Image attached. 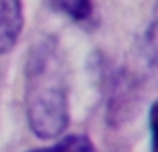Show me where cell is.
Segmentation results:
<instances>
[{"label": "cell", "instance_id": "2", "mask_svg": "<svg viewBox=\"0 0 158 152\" xmlns=\"http://www.w3.org/2000/svg\"><path fill=\"white\" fill-rule=\"evenodd\" d=\"M24 16L20 0H0V54L16 46L22 32Z\"/></svg>", "mask_w": 158, "mask_h": 152}, {"label": "cell", "instance_id": "3", "mask_svg": "<svg viewBox=\"0 0 158 152\" xmlns=\"http://www.w3.org/2000/svg\"><path fill=\"white\" fill-rule=\"evenodd\" d=\"M56 12L70 16L72 20H86L92 14V0H46Z\"/></svg>", "mask_w": 158, "mask_h": 152}, {"label": "cell", "instance_id": "1", "mask_svg": "<svg viewBox=\"0 0 158 152\" xmlns=\"http://www.w3.org/2000/svg\"><path fill=\"white\" fill-rule=\"evenodd\" d=\"M54 48L40 44L34 48L26 68V114L38 138L60 136L70 122L68 98L54 60Z\"/></svg>", "mask_w": 158, "mask_h": 152}, {"label": "cell", "instance_id": "4", "mask_svg": "<svg viewBox=\"0 0 158 152\" xmlns=\"http://www.w3.org/2000/svg\"><path fill=\"white\" fill-rule=\"evenodd\" d=\"M28 152H96L92 140L84 134H70L62 138L58 144L48 146V148H34Z\"/></svg>", "mask_w": 158, "mask_h": 152}, {"label": "cell", "instance_id": "6", "mask_svg": "<svg viewBox=\"0 0 158 152\" xmlns=\"http://www.w3.org/2000/svg\"><path fill=\"white\" fill-rule=\"evenodd\" d=\"M150 36H152V38H158V0H156V4H154V16H152Z\"/></svg>", "mask_w": 158, "mask_h": 152}, {"label": "cell", "instance_id": "5", "mask_svg": "<svg viewBox=\"0 0 158 152\" xmlns=\"http://www.w3.org/2000/svg\"><path fill=\"white\" fill-rule=\"evenodd\" d=\"M150 152H158V100L150 106Z\"/></svg>", "mask_w": 158, "mask_h": 152}]
</instances>
